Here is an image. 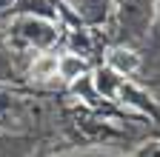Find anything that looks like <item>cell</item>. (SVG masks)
<instances>
[{"label": "cell", "mask_w": 160, "mask_h": 157, "mask_svg": "<svg viewBox=\"0 0 160 157\" xmlns=\"http://www.w3.org/2000/svg\"><path fill=\"white\" fill-rule=\"evenodd\" d=\"M77 69H80V63H77V60H66V71H69V74H74Z\"/></svg>", "instance_id": "7a4b0ae2"}, {"label": "cell", "mask_w": 160, "mask_h": 157, "mask_svg": "<svg viewBox=\"0 0 160 157\" xmlns=\"http://www.w3.org/2000/svg\"><path fill=\"white\" fill-rule=\"evenodd\" d=\"M57 71H60V60H57V57H52V54H43V57L34 60V66H32V74L40 77V80H43V77L57 74Z\"/></svg>", "instance_id": "6da1fadb"}]
</instances>
